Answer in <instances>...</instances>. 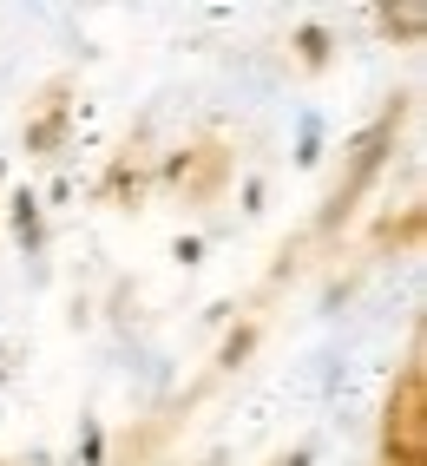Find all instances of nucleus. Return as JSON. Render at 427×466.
<instances>
[]
</instances>
